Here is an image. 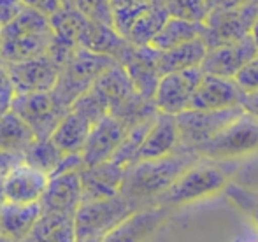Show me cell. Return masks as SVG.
Instances as JSON below:
<instances>
[{"label":"cell","instance_id":"6da1fadb","mask_svg":"<svg viewBox=\"0 0 258 242\" xmlns=\"http://www.w3.org/2000/svg\"><path fill=\"white\" fill-rule=\"evenodd\" d=\"M199 158L194 151L177 149L169 156L136 162L125 169L119 193L141 209L151 207Z\"/></svg>","mask_w":258,"mask_h":242},{"label":"cell","instance_id":"7a4b0ae2","mask_svg":"<svg viewBox=\"0 0 258 242\" xmlns=\"http://www.w3.org/2000/svg\"><path fill=\"white\" fill-rule=\"evenodd\" d=\"M54 32L48 16L34 9H25L16 20L2 28L0 61L16 63L51 53Z\"/></svg>","mask_w":258,"mask_h":242},{"label":"cell","instance_id":"3957f363","mask_svg":"<svg viewBox=\"0 0 258 242\" xmlns=\"http://www.w3.org/2000/svg\"><path fill=\"white\" fill-rule=\"evenodd\" d=\"M227 164L232 162H216L209 158H199L191 167H188L177 181L156 200L155 205L163 209L179 207L184 204H191L201 198L227 190L230 183V171Z\"/></svg>","mask_w":258,"mask_h":242},{"label":"cell","instance_id":"277c9868","mask_svg":"<svg viewBox=\"0 0 258 242\" xmlns=\"http://www.w3.org/2000/svg\"><path fill=\"white\" fill-rule=\"evenodd\" d=\"M195 153L216 162H235L251 156L258 153V120L244 111Z\"/></svg>","mask_w":258,"mask_h":242},{"label":"cell","instance_id":"5b68a950","mask_svg":"<svg viewBox=\"0 0 258 242\" xmlns=\"http://www.w3.org/2000/svg\"><path fill=\"white\" fill-rule=\"evenodd\" d=\"M139 209V205L125 198L121 193L111 198L83 202L74 214L76 239L85 240L93 237L102 239L105 233L111 232L116 225H119L123 219H126Z\"/></svg>","mask_w":258,"mask_h":242},{"label":"cell","instance_id":"8992f818","mask_svg":"<svg viewBox=\"0 0 258 242\" xmlns=\"http://www.w3.org/2000/svg\"><path fill=\"white\" fill-rule=\"evenodd\" d=\"M256 14L258 4L255 0L235 7H213L204 25V41L207 48L249 37Z\"/></svg>","mask_w":258,"mask_h":242},{"label":"cell","instance_id":"52a82bcc","mask_svg":"<svg viewBox=\"0 0 258 242\" xmlns=\"http://www.w3.org/2000/svg\"><path fill=\"white\" fill-rule=\"evenodd\" d=\"M244 113V107H232L223 111H199L188 109L177 114L179 128V149L197 151L201 146L209 142L214 135L221 132L228 123H232L239 114Z\"/></svg>","mask_w":258,"mask_h":242},{"label":"cell","instance_id":"ba28073f","mask_svg":"<svg viewBox=\"0 0 258 242\" xmlns=\"http://www.w3.org/2000/svg\"><path fill=\"white\" fill-rule=\"evenodd\" d=\"M11 109L27 121L37 139H49L61 118L67 114V107L56 99L53 92L21 93L14 95Z\"/></svg>","mask_w":258,"mask_h":242},{"label":"cell","instance_id":"9c48e42d","mask_svg":"<svg viewBox=\"0 0 258 242\" xmlns=\"http://www.w3.org/2000/svg\"><path fill=\"white\" fill-rule=\"evenodd\" d=\"M202 74L204 72L199 67L162 75L153 95V106L156 107V111L177 116L190 109Z\"/></svg>","mask_w":258,"mask_h":242},{"label":"cell","instance_id":"30bf717a","mask_svg":"<svg viewBox=\"0 0 258 242\" xmlns=\"http://www.w3.org/2000/svg\"><path fill=\"white\" fill-rule=\"evenodd\" d=\"M4 65L16 95L53 92L61 74V67L51 55Z\"/></svg>","mask_w":258,"mask_h":242},{"label":"cell","instance_id":"8fae6325","mask_svg":"<svg viewBox=\"0 0 258 242\" xmlns=\"http://www.w3.org/2000/svg\"><path fill=\"white\" fill-rule=\"evenodd\" d=\"M128 130V123H125L121 118L114 116L111 113L104 116L99 123H95L81 151L85 167L111 162L118 147L121 146Z\"/></svg>","mask_w":258,"mask_h":242},{"label":"cell","instance_id":"7c38bea8","mask_svg":"<svg viewBox=\"0 0 258 242\" xmlns=\"http://www.w3.org/2000/svg\"><path fill=\"white\" fill-rule=\"evenodd\" d=\"M42 212L74 216L83 204L81 171L61 172L49 176V183L41 198Z\"/></svg>","mask_w":258,"mask_h":242},{"label":"cell","instance_id":"4fadbf2b","mask_svg":"<svg viewBox=\"0 0 258 242\" xmlns=\"http://www.w3.org/2000/svg\"><path fill=\"white\" fill-rule=\"evenodd\" d=\"M258 55L251 35L242 41L220 44L214 48H207L206 58L201 68L204 74L221 75V77L234 79L237 72Z\"/></svg>","mask_w":258,"mask_h":242},{"label":"cell","instance_id":"5bb4252c","mask_svg":"<svg viewBox=\"0 0 258 242\" xmlns=\"http://www.w3.org/2000/svg\"><path fill=\"white\" fill-rule=\"evenodd\" d=\"M49 176L27 162L18 164L2 183V195L11 204H37L41 202Z\"/></svg>","mask_w":258,"mask_h":242},{"label":"cell","instance_id":"9a60e30c","mask_svg":"<svg viewBox=\"0 0 258 242\" xmlns=\"http://www.w3.org/2000/svg\"><path fill=\"white\" fill-rule=\"evenodd\" d=\"M244 93L237 83L230 77L202 74L199 88L191 100L190 109L199 111H223L232 107H241Z\"/></svg>","mask_w":258,"mask_h":242},{"label":"cell","instance_id":"2e32d148","mask_svg":"<svg viewBox=\"0 0 258 242\" xmlns=\"http://www.w3.org/2000/svg\"><path fill=\"white\" fill-rule=\"evenodd\" d=\"M119 63L126 70L128 77L132 79L134 86L139 92L141 97L153 102V95L160 81V72L156 67V51L150 46L137 48L130 44L123 56L119 58Z\"/></svg>","mask_w":258,"mask_h":242},{"label":"cell","instance_id":"e0dca14e","mask_svg":"<svg viewBox=\"0 0 258 242\" xmlns=\"http://www.w3.org/2000/svg\"><path fill=\"white\" fill-rule=\"evenodd\" d=\"M177 149H179V128H177L176 116L156 113L153 125L137 154V162L169 156Z\"/></svg>","mask_w":258,"mask_h":242},{"label":"cell","instance_id":"ac0fdd59","mask_svg":"<svg viewBox=\"0 0 258 242\" xmlns=\"http://www.w3.org/2000/svg\"><path fill=\"white\" fill-rule=\"evenodd\" d=\"M125 169L112 162L92 165L81 169V184H83V202L111 198L119 195L123 184Z\"/></svg>","mask_w":258,"mask_h":242},{"label":"cell","instance_id":"d6986e66","mask_svg":"<svg viewBox=\"0 0 258 242\" xmlns=\"http://www.w3.org/2000/svg\"><path fill=\"white\" fill-rule=\"evenodd\" d=\"M163 218H165L163 207L158 205L143 207L105 233L100 242H144L158 228Z\"/></svg>","mask_w":258,"mask_h":242},{"label":"cell","instance_id":"ffe728a7","mask_svg":"<svg viewBox=\"0 0 258 242\" xmlns=\"http://www.w3.org/2000/svg\"><path fill=\"white\" fill-rule=\"evenodd\" d=\"M93 125L95 123L90 118H86L83 113L71 107L67 114L61 118V121L58 123L49 140L63 156L65 154H79L85 147Z\"/></svg>","mask_w":258,"mask_h":242},{"label":"cell","instance_id":"44dd1931","mask_svg":"<svg viewBox=\"0 0 258 242\" xmlns=\"http://www.w3.org/2000/svg\"><path fill=\"white\" fill-rule=\"evenodd\" d=\"M206 53L207 44L204 37H199L177 48L156 51V67H158L160 75L188 70V68H199L206 58Z\"/></svg>","mask_w":258,"mask_h":242},{"label":"cell","instance_id":"7402d4cb","mask_svg":"<svg viewBox=\"0 0 258 242\" xmlns=\"http://www.w3.org/2000/svg\"><path fill=\"white\" fill-rule=\"evenodd\" d=\"M42 216L41 204H11L6 202L0 209V232L21 242L30 233Z\"/></svg>","mask_w":258,"mask_h":242},{"label":"cell","instance_id":"603a6c76","mask_svg":"<svg viewBox=\"0 0 258 242\" xmlns=\"http://www.w3.org/2000/svg\"><path fill=\"white\" fill-rule=\"evenodd\" d=\"M37 140L34 130L21 120L13 109L0 116V151L23 156Z\"/></svg>","mask_w":258,"mask_h":242},{"label":"cell","instance_id":"cb8c5ba5","mask_svg":"<svg viewBox=\"0 0 258 242\" xmlns=\"http://www.w3.org/2000/svg\"><path fill=\"white\" fill-rule=\"evenodd\" d=\"M204 30L206 27L201 23H191V21L169 16L153 41L150 42V48H153L155 51H167L199 37H204Z\"/></svg>","mask_w":258,"mask_h":242},{"label":"cell","instance_id":"d4e9b609","mask_svg":"<svg viewBox=\"0 0 258 242\" xmlns=\"http://www.w3.org/2000/svg\"><path fill=\"white\" fill-rule=\"evenodd\" d=\"M21 242H78L74 216L42 212L35 226Z\"/></svg>","mask_w":258,"mask_h":242},{"label":"cell","instance_id":"484cf974","mask_svg":"<svg viewBox=\"0 0 258 242\" xmlns=\"http://www.w3.org/2000/svg\"><path fill=\"white\" fill-rule=\"evenodd\" d=\"M167 18H169V13H167L165 4H156V6L150 7L148 11H144V13L134 21L125 39L132 46H137V48L150 46V42L153 41V37L158 34V30L162 28V25L165 23Z\"/></svg>","mask_w":258,"mask_h":242},{"label":"cell","instance_id":"4316f807","mask_svg":"<svg viewBox=\"0 0 258 242\" xmlns=\"http://www.w3.org/2000/svg\"><path fill=\"white\" fill-rule=\"evenodd\" d=\"M63 154L54 147V144L49 139H37L32 147L23 154V160L27 164H30L32 167L39 169V171L46 172L48 176H51L56 167L60 165Z\"/></svg>","mask_w":258,"mask_h":242},{"label":"cell","instance_id":"83f0119b","mask_svg":"<svg viewBox=\"0 0 258 242\" xmlns=\"http://www.w3.org/2000/svg\"><path fill=\"white\" fill-rule=\"evenodd\" d=\"M165 7L169 16L201 25H206L213 11L209 0H165Z\"/></svg>","mask_w":258,"mask_h":242},{"label":"cell","instance_id":"f1b7e54d","mask_svg":"<svg viewBox=\"0 0 258 242\" xmlns=\"http://www.w3.org/2000/svg\"><path fill=\"white\" fill-rule=\"evenodd\" d=\"M225 191H227V197L244 214H248V218L255 223V226L258 228V193L244 190V188L237 186V184H228Z\"/></svg>","mask_w":258,"mask_h":242},{"label":"cell","instance_id":"f546056e","mask_svg":"<svg viewBox=\"0 0 258 242\" xmlns=\"http://www.w3.org/2000/svg\"><path fill=\"white\" fill-rule=\"evenodd\" d=\"M72 6L88 20L112 27V0H74Z\"/></svg>","mask_w":258,"mask_h":242},{"label":"cell","instance_id":"4dcf8cb0","mask_svg":"<svg viewBox=\"0 0 258 242\" xmlns=\"http://www.w3.org/2000/svg\"><path fill=\"white\" fill-rule=\"evenodd\" d=\"M234 81L237 83V86L241 88V92L244 93V95L258 92V55L253 60H249L248 63L237 72Z\"/></svg>","mask_w":258,"mask_h":242},{"label":"cell","instance_id":"1f68e13d","mask_svg":"<svg viewBox=\"0 0 258 242\" xmlns=\"http://www.w3.org/2000/svg\"><path fill=\"white\" fill-rule=\"evenodd\" d=\"M25 9L27 7L21 0H0V28L13 23Z\"/></svg>","mask_w":258,"mask_h":242},{"label":"cell","instance_id":"d6a6232c","mask_svg":"<svg viewBox=\"0 0 258 242\" xmlns=\"http://www.w3.org/2000/svg\"><path fill=\"white\" fill-rule=\"evenodd\" d=\"M21 2L25 4V7L37 11L48 18H51L54 13H58L65 6L61 0H21Z\"/></svg>","mask_w":258,"mask_h":242},{"label":"cell","instance_id":"836d02e7","mask_svg":"<svg viewBox=\"0 0 258 242\" xmlns=\"http://www.w3.org/2000/svg\"><path fill=\"white\" fill-rule=\"evenodd\" d=\"M21 162H23V156L0 151V188H2V183H4V179L7 178V174H9L18 164H21Z\"/></svg>","mask_w":258,"mask_h":242},{"label":"cell","instance_id":"e575fe53","mask_svg":"<svg viewBox=\"0 0 258 242\" xmlns=\"http://www.w3.org/2000/svg\"><path fill=\"white\" fill-rule=\"evenodd\" d=\"M242 107H244V111H248L249 114H253L258 120V92L244 95V99H242Z\"/></svg>","mask_w":258,"mask_h":242},{"label":"cell","instance_id":"d590c367","mask_svg":"<svg viewBox=\"0 0 258 242\" xmlns=\"http://www.w3.org/2000/svg\"><path fill=\"white\" fill-rule=\"evenodd\" d=\"M251 39H253V44H255V48L258 51V14H256V20H255L253 28H251Z\"/></svg>","mask_w":258,"mask_h":242},{"label":"cell","instance_id":"8d00e7d4","mask_svg":"<svg viewBox=\"0 0 258 242\" xmlns=\"http://www.w3.org/2000/svg\"><path fill=\"white\" fill-rule=\"evenodd\" d=\"M0 242H16L14 239H11L9 235H6L4 232H0Z\"/></svg>","mask_w":258,"mask_h":242},{"label":"cell","instance_id":"74e56055","mask_svg":"<svg viewBox=\"0 0 258 242\" xmlns=\"http://www.w3.org/2000/svg\"><path fill=\"white\" fill-rule=\"evenodd\" d=\"M100 237H93V239H85V240H78V242H100Z\"/></svg>","mask_w":258,"mask_h":242},{"label":"cell","instance_id":"f35d334b","mask_svg":"<svg viewBox=\"0 0 258 242\" xmlns=\"http://www.w3.org/2000/svg\"><path fill=\"white\" fill-rule=\"evenodd\" d=\"M6 204V198H4V195H2V190H0V209H2V205Z\"/></svg>","mask_w":258,"mask_h":242},{"label":"cell","instance_id":"ab89813d","mask_svg":"<svg viewBox=\"0 0 258 242\" xmlns=\"http://www.w3.org/2000/svg\"><path fill=\"white\" fill-rule=\"evenodd\" d=\"M61 2H63L65 6H72V2H74V0H61Z\"/></svg>","mask_w":258,"mask_h":242},{"label":"cell","instance_id":"60d3db41","mask_svg":"<svg viewBox=\"0 0 258 242\" xmlns=\"http://www.w3.org/2000/svg\"><path fill=\"white\" fill-rule=\"evenodd\" d=\"M0 39H2V28H0Z\"/></svg>","mask_w":258,"mask_h":242},{"label":"cell","instance_id":"b9f144b4","mask_svg":"<svg viewBox=\"0 0 258 242\" xmlns=\"http://www.w3.org/2000/svg\"><path fill=\"white\" fill-rule=\"evenodd\" d=\"M209 2H211V6H213V2H214V0H209Z\"/></svg>","mask_w":258,"mask_h":242},{"label":"cell","instance_id":"7bdbcfd3","mask_svg":"<svg viewBox=\"0 0 258 242\" xmlns=\"http://www.w3.org/2000/svg\"><path fill=\"white\" fill-rule=\"evenodd\" d=\"M255 2H256V4H258V0H255Z\"/></svg>","mask_w":258,"mask_h":242}]
</instances>
